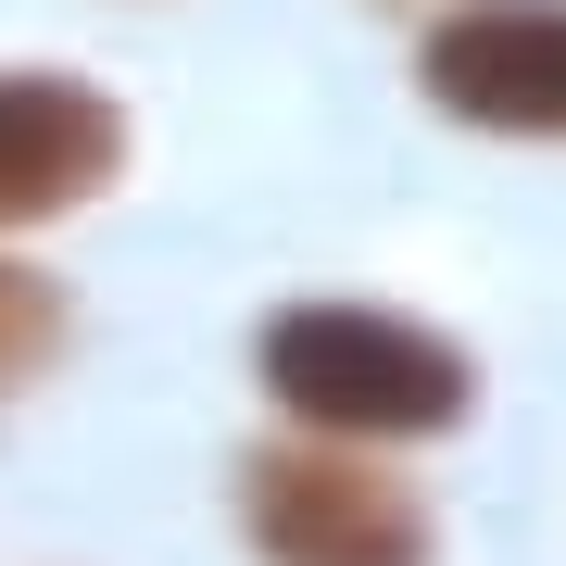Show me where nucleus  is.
Instances as JSON below:
<instances>
[{
    "mask_svg": "<svg viewBox=\"0 0 566 566\" xmlns=\"http://www.w3.org/2000/svg\"><path fill=\"white\" fill-rule=\"evenodd\" d=\"M428 114L479 139H566V0H453L416 39Z\"/></svg>",
    "mask_w": 566,
    "mask_h": 566,
    "instance_id": "3",
    "label": "nucleus"
},
{
    "mask_svg": "<svg viewBox=\"0 0 566 566\" xmlns=\"http://www.w3.org/2000/svg\"><path fill=\"white\" fill-rule=\"evenodd\" d=\"M63 353H76V303H63V277H39V264L0 252V403L39 390Z\"/></svg>",
    "mask_w": 566,
    "mask_h": 566,
    "instance_id": "5",
    "label": "nucleus"
},
{
    "mask_svg": "<svg viewBox=\"0 0 566 566\" xmlns=\"http://www.w3.org/2000/svg\"><path fill=\"white\" fill-rule=\"evenodd\" d=\"M240 542L264 566H441V516L365 441H252L240 453Z\"/></svg>",
    "mask_w": 566,
    "mask_h": 566,
    "instance_id": "2",
    "label": "nucleus"
},
{
    "mask_svg": "<svg viewBox=\"0 0 566 566\" xmlns=\"http://www.w3.org/2000/svg\"><path fill=\"white\" fill-rule=\"evenodd\" d=\"M252 378L264 403L315 441H365V453H416V441H453L479 416V353L441 340L428 315H390V303H290L252 327Z\"/></svg>",
    "mask_w": 566,
    "mask_h": 566,
    "instance_id": "1",
    "label": "nucleus"
},
{
    "mask_svg": "<svg viewBox=\"0 0 566 566\" xmlns=\"http://www.w3.org/2000/svg\"><path fill=\"white\" fill-rule=\"evenodd\" d=\"M126 177V102L51 63H0V240L63 227L88 202H114Z\"/></svg>",
    "mask_w": 566,
    "mask_h": 566,
    "instance_id": "4",
    "label": "nucleus"
}]
</instances>
